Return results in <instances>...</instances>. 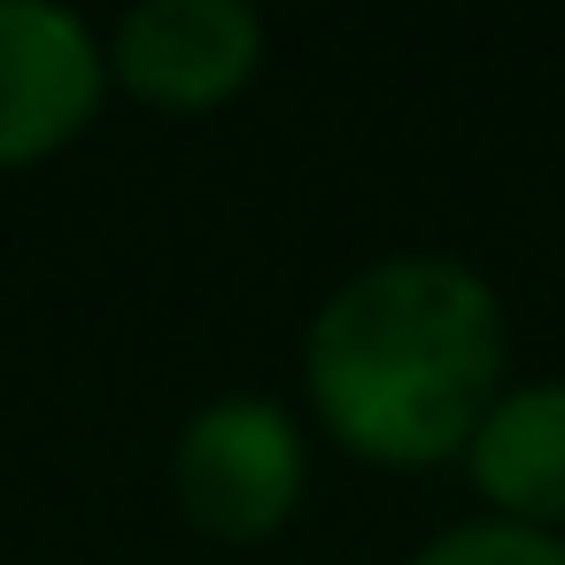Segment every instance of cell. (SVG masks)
<instances>
[{
  "mask_svg": "<svg viewBox=\"0 0 565 565\" xmlns=\"http://www.w3.org/2000/svg\"><path fill=\"white\" fill-rule=\"evenodd\" d=\"M109 102L102 32L63 0H0V171L63 156Z\"/></svg>",
  "mask_w": 565,
  "mask_h": 565,
  "instance_id": "cell-4",
  "label": "cell"
},
{
  "mask_svg": "<svg viewBox=\"0 0 565 565\" xmlns=\"http://www.w3.org/2000/svg\"><path fill=\"white\" fill-rule=\"evenodd\" d=\"M403 565H565V534L511 526V519H457L426 534Z\"/></svg>",
  "mask_w": 565,
  "mask_h": 565,
  "instance_id": "cell-6",
  "label": "cell"
},
{
  "mask_svg": "<svg viewBox=\"0 0 565 565\" xmlns=\"http://www.w3.org/2000/svg\"><path fill=\"white\" fill-rule=\"evenodd\" d=\"M264 47L271 32L248 0H140L102 32L109 86L171 117L225 109L241 86H256Z\"/></svg>",
  "mask_w": 565,
  "mask_h": 565,
  "instance_id": "cell-3",
  "label": "cell"
},
{
  "mask_svg": "<svg viewBox=\"0 0 565 565\" xmlns=\"http://www.w3.org/2000/svg\"><path fill=\"white\" fill-rule=\"evenodd\" d=\"M480 519L565 534V380H511L465 441Z\"/></svg>",
  "mask_w": 565,
  "mask_h": 565,
  "instance_id": "cell-5",
  "label": "cell"
},
{
  "mask_svg": "<svg viewBox=\"0 0 565 565\" xmlns=\"http://www.w3.org/2000/svg\"><path fill=\"white\" fill-rule=\"evenodd\" d=\"M310 488V434L279 395H210L171 434V503L225 550L271 542Z\"/></svg>",
  "mask_w": 565,
  "mask_h": 565,
  "instance_id": "cell-2",
  "label": "cell"
},
{
  "mask_svg": "<svg viewBox=\"0 0 565 565\" xmlns=\"http://www.w3.org/2000/svg\"><path fill=\"white\" fill-rule=\"evenodd\" d=\"M503 387L511 318L495 279L465 256H372L302 326V395L318 434L387 472L457 465Z\"/></svg>",
  "mask_w": 565,
  "mask_h": 565,
  "instance_id": "cell-1",
  "label": "cell"
}]
</instances>
